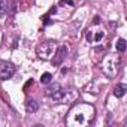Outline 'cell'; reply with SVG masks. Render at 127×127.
Wrapping results in <instances>:
<instances>
[{"instance_id":"3","label":"cell","mask_w":127,"mask_h":127,"mask_svg":"<svg viewBox=\"0 0 127 127\" xmlns=\"http://www.w3.org/2000/svg\"><path fill=\"white\" fill-rule=\"evenodd\" d=\"M120 66H121V58L120 55H115V54L106 55L102 61V70L108 78H115L120 70Z\"/></svg>"},{"instance_id":"12","label":"cell","mask_w":127,"mask_h":127,"mask_svg":"<svg viewBox=\"0 0 127 127\" xmlns=\"http://www.w3.org/2000/svg\"><path fill=\"white\" fill-rule=\"evenodd\" d=\"M6 11H8V3L5 0H0V17H5Z\"/></svg>"},{"instance_id":"1","label":"cell","mask_w":127,"mask_h":127,"mask_svg":"<svg viewBox=\"0 0 127 127\" xmlns=\"http://www.w3.org/2000/svg\"><path fill=\"white\" fill-rule=\"evenodd\" d=\"M94 108L88 103H76L66 117V124L70 127H84L93 123L94 120Z\"/></svg>"},{"instance_id":"11","label":"cell","mask_w":127,"mask_h":127,"mask_svg":"<svg viewBox=\"0 0 127 127\" xmlns=\"http://www.w3.org/2000/svg\"><path fill=\"white\" fill-rule=\"evenodd\" d=\"M51 79H52V75H51L49 72H46V73H43V75L40 76V82H42V84H49Z\"/></svg>"},{"instance_id":"10","label":"cell","mask_w":127,"mask_h":127,"mask_svg":"<svg viewBox=\"0 0 127 127\" xmlns=\"http://www.w3.org/2000/svg\"><path fill=\"white\" fill-rule=\"evenodd\" d=\"M126 48H127L126 39H118V42H117V51H118V52H124Z\"/></svg>"},{"instance_id":"13","label":"cell","mask_w":127,"mask_h":127,"mask_svg":"<svg viewBox=\"0 0 127 127\" xmlns=\"http://www.w3.org/2000/svg\"><path fill=\"white\" fill-rule=\"evenodd\" d=\"M61 3H63V5H64V3H69V5H73V2H72V0H61Z\"/></svg>"},{"instance_id":"2","label":"cell","mask_w":127,"mask_h":127,"mask_svg":"<svg viewBox=\"0 0 127 127\" xmlns=\"http://www.w3.org/2000/svg\"><path fill=\"white\" fill-rule=\"evenodd\" d=\"M46 96L51 97L54 102L58 103H66V102H72L75 99V94L70 90H64L61 88L58 84H52L48 90H46Z\"/></svg>"},{"instance_id":"8","label":"cell","mask_w":127,"mask_h":127,"mask_svg":"<svg viewBox=\"0 0 127 127\" xmlns=\"http://www.w3.org/2000/svg\"><path fill=\"white\" fill-rule=\"evenodd\" d=\"M37 109H39V103H37L34 99H29V100L26 102V111H27L29 114H34Z\"/></svg>"},{"instance_id":"5","label":"cell","mask_w":127,"mask_h":127,"mask_svg":"<svg viewBox=\"0 0 127 127\" xmlns=\"http://www.w3.org/2000/svg\"><path fill=\"white\" fill-rule=\"evenodd\" d=\"M103 37H105V30L103 27H100V23H93L87 32V40L90 43H97Z\"/></svg>"},{"instance_id":"4","label":"cell","mask_w":127,"mask_h":127,"mask_svg":"<svg viewBox=\"0 0 127 127\" xmlns=\"http://www.w3.org/2000/svg\"><path fill=\"white\" fill-rule=\"evenodd\" d=\"M55 49H57V45H55L54 40H43V42H40V43L37 45L36 54H37V57L42 58V60H49V58H52Z\"/></svg>"},{"instance_id":"9","label":"cell","mask_w":127,"mask_h":127,"mask_svg":"<svg viewBox=\"0 0 127 127\" xmlns=\"http://www.w3.org/2000/svg\"><path fill=\"white\" fill-rule=\"evenodd\" d=\"M126 91H127V85L121 82V84H117V85L114 87V91H112V93H114L115 97H123V96L126 94Z\"/></svg>"},{"instance_id":"7","label":"cell","mask_w":127,"mask_h":127,"mask_svg":"<svg viewBox=\"0 0 127 127\" xmlns=\"http://www.w3.org/2000/svg\"><path fill=\"white\" fill-rule=\"evenodd\" d=\"M67 52H69V49H67V46L66 45H60L57 49H55V52H54V58H52V66L54 67H58L63 61H64V58H66V55H67Z\"/></svg>"},{"instance_id":"6","label":"cell","mask_w":127,"mask_h":127,"mask_svg":"<svg viewBox=\"0 0 127 127\" xmlns=\"http://www.w3.org/2000/svg\"><path fill=\"white\" fill-rule=\"evenodd\" d=\"M15 75V66L12 63L2 61L0 63V81H8Z\"/></svg>"}]
</instances>
